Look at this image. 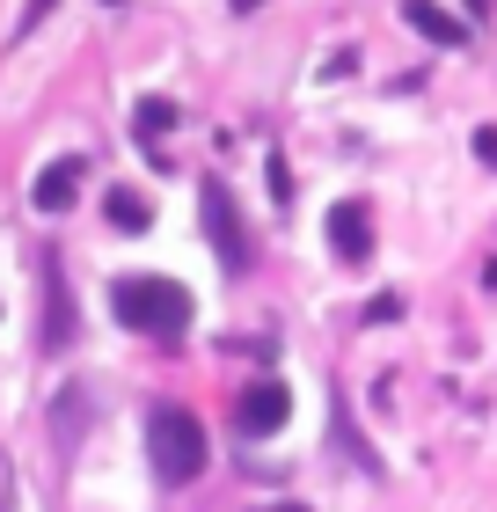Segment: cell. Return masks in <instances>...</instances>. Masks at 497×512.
<instances>
[{"label": "cell", "mask_w": 497, "mask_h": 512, "mask_svg": "<svg viewBox=\"0 0 497 512\" xmlns=\"http://www.w3.org/2000/svg\"><path fill=\"white\" fill-rule=\"evenodd\" d=\"M329 249L344 256V264H366L373 242H366V213L359 205H329Z\"/></svg>", "instance_id": "obj_6"}, {"label": "cell", "mask_w": 497, "mask_h": 512, "mask_svg": "<svg viewBox=\"0 0 497 512\" xmlns=\"http://www.w3.org/2000/svg\"><path fill=\"white\" fill-rule=\"evenodd\" d=\"M402 22H410L417 37H432V44H461V37H468V22H454L439 0H410V8H402Z\"/></svg>", "instance_id": "obj_7"}, {"label": "cell", "mask_w": 497, "mask_h": 512, "mask_svg": "<svg viewBox=\"0 0 497 512\" xmlns=\"http://www.w3.org/2000/svg\"><path fill=\"white\" fill-rule=\"evenodd\" d=\"M286 417H293L286 381H256V388H242V403H234V425H242V439H271Z\"/></svg>", "instance_id": "obj_4"}, {"label": "cell", "mask_w": 497, "mask_h": 512, "mask_svg": "<svg viewBox=\"0 0 497 512\" xmlns=\"http://www.w3.org/2000/svg\"><path fill=\"white\" fill-rule=\"evenodd\" d=\"M81 176H88V161H81V154H66V161H52V169L37 176V191H30V205H37V213H66V205H74V191H81Z\"/></svg>", "instance_id": "obj_5"}, {"label": "cell", "mask_w": 497, "mask_h": 512, "mask_svg": "<svg viewBox=\"0 0 497 512\" xmlns=\"http://www.w3.org/2000/svg\"><path fill=\"white\" fill-rule=\"evenodd\" d=\"M264 512H307V505H264Z\"/></svg>", "instance_id": "obj_13"}, {"label": "cell", "mask_w": 497, "mask_h": 512, "mask_svg": "<svg viewBox=\"0 0 497 512\" xmlns=\"http://www.w3.org/2000/svg\"><path fill=\"white\" fill-rule=\"evenodd\" d=\"M66 337H74V300H66L59 264H52V322H44V344H66Z\"/></svg>", "instance_id": "obj_8"}, {"label": "cell", "mask_w": 497, "mask_h": 512, "mask_svg": "<svg viewBox=\"0 0 497 512\" xmlns=\"http://www.w3.org/2000/svg\"><path fill=\"white\" fill-rule=\"evenodd\" d=\"M169 125H176V103H161V96H147V103H139V139H161Z\"/></svg>", "instance_id": "obj_9"}, {"label": "cell", "mask_w": 497, "mask_h": 512, "mask_svg": "<svg viewBox=\"0 0 497 512\" xmlns=\"http://www.w3.org/2000/svg\"><path fill=\"white\" fill-rule=\"evenodd\" d=\"M44 15H52V0H30V8H22V30H37Z\"/></svg>", "instance_id": "obj_12"}, {"label": "cell", "mask_w": 497, "mask_h": 512, "mask_svg": "<svg viewBox=\"0 0 497 512\" xmlns=\"http://www.w3.org/2000/svg\"><path fill=\"white\" fill-rule=\"evenodd\" d=\"M476 154H483L490 169H497V125H483V132H476Z\"/></svg>", "instance_id": "obj_11"}, {"label": "cell", "mask_w": 497, "mask_h": 512, "mask_svg": "<svg viewBox=\"0 0 497 512\" xmlns=\"http://www.w3.org/2000/svg\"><path fill=\"white\" fill-rule=\"evenodd\" d=\"M147 461H154V476L169 483V491L198 483V476H205V425H198L191 410L161 403V410L147 417Z\"/></svg>", "instance_id": "obj_2"}, {"label": "cell", "mask_w": 497, "mask_h": 512, "mask_svg": "<svg viewBox=\"0 0 497 512\" xmlns=\"http://www.w3.org/2000/svg\"><path fill=\"white\" fill-rule=\"evenodd\" d=\"M198 220H205L212 256H220L227 271H242V264H249V227H242V213H234L227 183H198Z\"/></svg>", "instance_id": "obj_3"}, {"label": "cell", "mask_w": 497, "mask_h": 512, "mask_svg": "<svg viewBox=\"0 0 497 512\" xmlns=\"http://www.w3.org/2000/svg\"><path fill=\"white\" fill-rule=\"evenodd\" d=\"M110 308L125 330L139 337H176V330H191V293L176 286V278H117V293H110Z\"/></svg>", "instance_id": "obj_1"}, {"label": "cell", "mask_w": 497, "mask_h": 512, "mask_svg": "<svg viewBox=\"0 0 497 512\" xmlns=\"http://www.w3.org/2000/svg\"><path fill=\"white\" fill-rule=\"evenodd\" d=\"M110 220H117V227H132V235H139V227H147L154 213H147V198H132V191H117V198H110Z\"/></svg>", "instance_id": "obj_10"}]
</instances>
